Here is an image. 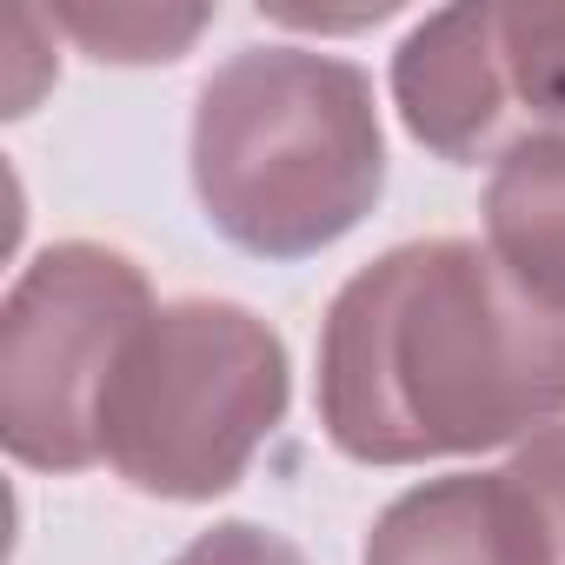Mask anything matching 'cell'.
<instances>
[{"label":"cell","instance_id":"cell-7","mask_svg":"<svg viewBox=\"0 0 565 565\" xmlns=\"http://www.w3.org/2000/svg\"><path fill=\"white\" fill-rule=\"evenodd\" d=\"M486 239L525 294L565 313V134H532L492 167Z\"/></svg>","mask_w":565,"mask_h":565},{"label":"cell","instance_id":"cell-1","mask_svg":"<svg viewBox=\"0 0 565 565\" xmlns=\"http://www.w3.org/2000/svg\"><path fill=\"white\" fill-rule=\"evenodd\" d=\"M565 419V313L479 239H406L320 327V426L360 466L492 452Z\"/></svg>","mask_w":565,"mask_h":565},{"label":"cell","instance_id":"cell-10","mask_svg":"<svg viewBox=\"0 0 565 565\" xmlns=\"http://www.w3.org/2000/svg\"><path fill=\"white\" fill-rule=\"evenodd\" d=\"M505 479H512V492L525 505L539 565H565V419L532 433V439H519Z\"/></svg>","mask_w":565,"mask_h":565},{"label":"cell","instance_id":"cell-11","mask_svg":"<svg viewBox=\"0 0 565 565\" xmlns=\"http://www.w3.org/2000/svg\"><path fill=\"white\" fill-rule=\"evenodd\" d=\"M173 565H307V552L294 539L253 525V519H220L213 532L186 539Z\"/></svg>","mask_w":565,"mask_h":565},{"label":"cell","instance_id":"cell-8","mask_svg":"<svg viewBox=\"0 0 565 565\" xmlns=\"http://www.w3.org/2000/svg\"><path fill=\"white\" fill-rule=\"evenodd\" d=\"M499 74L512 100V134H565V8L512 0L499 8Z\"/></svg>","mask_w":565,"mask_h":565},{"label":"cell","instance_id":"cell-2","mask_svg":"<svg viewBox=\"0 0 565 565\" xmlns=\"http://www.w3.org/2000/svg\"><path fill=\"white\" fill-rule=\"evenodd\" d=\"M193 193L253 259H313L386 193L366 67L320 47H239L193 100Z\"/></svg>","mask_w":565,"mask_h":565},{"label":"cell","instance_id":"cell-6","mask_svg":"<svg viewBox=\"0 0 565 565\" xmlns=\"http://www.w3.org/2000/svg\"><path fill=\"white\" fill-rule=\"evenodd\" d=\"M360 565H539V545L505 472H446L373 519Z\"/></svg>","mask_w":565,"mask_h":565},{"label":"cell","instance_id":"cell-5","mask_svg":"<svg viewBox=\"0 0 565 565\" xmlns=\"http://www.w3.org/2000/svg\"><path fill=\"white\" fill-rule=\"evenodd\" d=\"M393 107L406 134L452 167H479V160L499 167L519 147L505 74H499V0L439 8L399 41Z\"/></svg>","mask_w":565,"mask_h":565},{"label":"cell","instance_id":"cell-4","mask_svg":"<svg viewBox=\"0 0 565 565\" xmlns=\"http://www.w3.org/2000/svg\"><path fill=\"white\" fill-rule=\"evenodd\" d=\"M147 320L153 287L120 246L61 239L21 266L0 307V446L28 472L100 466V406Z\"/></svg>","mask_w":565,"mask_h":565},{"label":"cell","instance_id":"cell-3","mask_svg":"<svg viewBox=\"0 0 565 565\" xmlns=\"http://www.w3.org/2000/svg\"><path fill=\"white\" fill-rule=\"evenodd\" d=\"M287 406V340L253 307L167 300L114 366L100 406V459L147 499L206 505L246 479Z\"/></svg>","mask_w":565,"mask_h":565},{"label":"cell","instance_id":"cell-9","mask_svg":"<svg viewBox=\"0 0 565 565\" xmlns=\"http://www.w3.org/2000/svg\"><path fill=\"white\" fill-rule=\"evenodd\" d=\"M54 28L74 34L94 61L153 67V61H180L213 28V8H147V0H107V8H54Z\"/></svg>","mask_w":565,"mask_h":565}]
</instances>
